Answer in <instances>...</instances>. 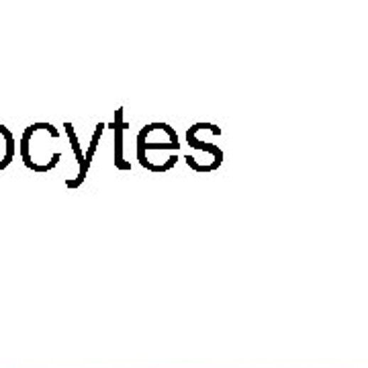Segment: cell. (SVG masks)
Instances as JSON below:
<instances>
[{"instance_id":"6da1fadb","label":"cell","mask_w":368,"mask_h":368,"mask_svg":"<svg viewBox=\"0 0 368 368\" xmlns=\"http://www.w3.org/2000/svg\"><path fill=\"white\" fill-rule=\"evenodd\" d=\"M50 137H60V131L50 123H35L25 129L21 137V158L25 166L31 168L33 172H48L58 166L62 151H50L45 148Z\"/></svg>"},{"instance_id":"7a4b0ae2","label":"cell","mask_w":368,"mask_h":368,"mask_svg":"<svg viewBox=\"0 0 368 368\" xmlns=\"http://www.w3.org/2000/svg\"><path fill=\"white\" fill-rule=\"evenodd\" d=\"M13 158H15V137L4 125H0V170L9 166Z\"/></svg>"},{"instance_id":"3957f363","label":"cell","mask_w":368,"mask_h":368,"mask_svg":"<svg viewBox=\"0 0 368 368\" xmlns=\"http://www.w3.org/2000/svg\"><path fill=\"white\" fill-rule=\"evenodd\" d=\"M102 127H104V125H99V129H97V131H94V135H92V144H90V150H88L86 158H84L82 168L78 170V178H76V180H70V183H67V186H70V188H76V186H78V184L84 180V176H86V170H88V166H90V158H92V153H94V148H97V144H99V137H101V134H102Z\"/></svg>"}]
</instances>
